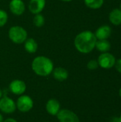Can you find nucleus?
I'll return each instance as SVG.
<instances>
[{"mask_svg": "<svg viewBox=\"0 0 121 122\" xmlns=\"http://www.w3.org/2000/svg\"><path fill=\"white\" fill-rule=\"evenodd\" d=\"M111 122H121L120 118L119 117H114L113 118H112Z\"/></svg>", "mask_w": 121, "mask_h": 122, "instance_id": "nucleus-22", "label": "nucleus"}, {"mask_svg": "<svg viewBox=\"0 0 121 122\" xmlns=\"http://www.w3.org/2000/svg\"><path fill=\"white\" fill-rule=\"evenodd\" d=\"M97 61L99 66L105 69H109L114 66L116 59L112 54L109 52H104L101 54Z\"/></svg>", "mask_w": 121, "mask_h": 122, "instance_id": "nucleus-5", "label": "nucleus"}, {"mask_svg": "<svg viewBox=\"0 0 121 122\" xmlns=\"http://www.w3.org/2000/svg\"><path fill=\"white\" fill-rule=\"evenodd\" d=\"M52 73L53 78L59 81H63L66 80L68 77V71L63 67H57L56 69H53Z\"/></svg>", "mask_w": 121, "mask_h": 122, "instance_id": "nucleus-13", "label": "nucleus"}, {"mask_svg": "<svg viewBox=\"0 0 121 122\" xmlns=\"http://www.w3.org/2000/svg\"><path fill=\"white\" fill-rule=\"evenodd\" d=\"M120 9L121 10V4H120Z\"/></svg>", "mask_w": 121, "mask_h": 122, "instance_id": "nucleus-29", "label": "nucleus"}, {"mask_svg": "<svg viewBox=\"0 0 121 122\" xmlns=\"http://www.w3.org/2000/svg\"><path fill=\"white\" fill-rule=\"evenodd\" d=\"M96 41L94 33L91 31H83L76 36L74 45L80 53L88 54L95 49Z\"/></svg>", "mask_w": 121, "mask_h": 122, "instance_id": "nucleus-1", "label": "nucleus"}, {"mask_svg": "<svg viewBox=\"0 0 121 122\" xmlns=\"http://www.w3.org/2000/svg\"><path fill=\"white\" fill-rule=\"evenodd\" d=\"M61 1H66V2H68V1H72V0H61Z\"/></svg>", "mask_w": 121, "mask_h": 122, "instance_id": "nucleus-26", "label": "nucleus"}, {"mask_svg": "<svg viewBox=\"0 0 121 122\" xmlns=\"http://www.w3.org/2000/svg\"><path fill=\"white\" fill-rule=\"evenodd\" d=\"M3 121H4L3 116H2V114H0V122H3Z\"/></svg>", "mask_w": 121, "mask_h": 122, "instance_id": "nucleus-24", "label": "nucleus"}, {"mask_svg": "<svg viewBox=\"0 0 121 122\" xmlns=\"http://www.w3.org/2000/svg\"><path fill=\"white\" fill-rule=\"evenodd\" d=\"M9 37L15 44H22L27 39V32L20 26H14L9 30Z\"/></svg>", "mask_w": 121, "mask_h": 122, "instance_id": "nucleus-3", "label": "nucleus"}, {"mask_svg": "<svg viewBox=\"0 0 121 122\" xmlns=\"http://www.w3.org/2000/svg\"><path fill=\"white\" fill-rule=\"evenodd\" d=\"M24 48L25 50L29 53V54H34L37 51L38 49V44L37 42L32 38L26 39V40L24 41Z\"/></svg>", "mask_w": 121, "mask_h": 122, "instance_id": "nucleus-15", "label": "nucleus"}, {"mask_svg": "<svg viewBox=\"0 0 121 122\" xmlns=\"http://www.w3.org/2000/svg\"><path fill=\"white\" fill-rule=\"evenodd\" d=\"M56 117L59 122H80L77 114L67 109H60Z\"/></svg>", "mask_w": 121, "mask_h": 122, "instance_id": "nucleus-7", "label": "nucleus"}, {"mask_svg": "<svg viewBox=\"0 0 121 122\" xmlns=\"http://www.w3.org/2000/svg\"><path fill=\"white\" fill-rule=\"evenodd\" d=\"M95 48H96L97 50L99 51L100 52L104 53V52H108L111 49V43L107 39L97 40Z\"/></svg>", "mask_w": 121, "mask_h": 122, "instance_id": "nucleus-16", "label": "nucleus"}, {"mask_svg": "<svg viewBox=\"0 0 121 122\" xmlns=\"http://www.w3.org/2000/svg\"><path fill=\"white\" fill-rule=\"evenodd\" d=\"M3 122H17V121H16V120H15L14 119L9 118V119H6V120H4Z\"/></svg>", "mask_w": 121, "mask_h": 122, "instance_id": "nucleus-23", "label": "nucleus"}, {"mask_svg": "<svg viewBox=\"0 0 121 122\" xmlns=\"http://www.w3.org/2000/svg\"><path fill=\"white\" fill-rule=\"evenodd\" d=\"M60 109V102L56 99H50L46 104V110L51 116H56Z\"/></svg>", "mask_w": 121, "mask_h": 122, "instance_id": "nucleus-10", "label": "nucleus"}, {"mask_svg": "<svg viewBox=\"0 0 121 122\" xmlns=\"http://www.w3.org/2000/svg\"><path fill=\"white\" fill-rule=\"evenodd\" d=\"M114 66L116 67V69L118 72H119L121 74V59H119L118 60H116Z\"/></svg>", "mask_w": 121, "mask_h": 122, "instance_id": "nucleus-21", "label": "nucleus"}, {"mask_svg": "<svg viewBox=\"0 0 121 122\" xmlns=\"http://www.w3.org/2000/svg\"><path fill=\"white\" fill-rule=\"evenodd\" d=\"M119 118H120V121H121V116H120V117H119Z\"/></svg>", "mask_w": 121, "mask_h": 122, "instance_id": "nucleus-28", "label": "nucleus"}, {"mask_svg": "<svg viewBox=\"0 0 121 122\" xmlns=\"http://www.w3.org/2000/svg\"><path fill=\"white\" fill-rule=\"evenodd\" d=\"M16 109H18L20 112L26 113L32 109L34 107V101L29 96L22 94L18 98L16 102Z\"/></svg>", "mask_w": 121, "mask_h": 122, "instance_id": "nucleus-4", "label": "nucleus"}, {"mask_svg": "<svg viewBox=\"0 0 121 122\" xmlns=\"http://www.w3.org/2000/svg\"><path fill=\"white\" fill-rule=\"evenodd\" d=\"M45 5L46 0H30L29 4V9L32 14H37L43 11Z\"/></svg>", "mask_w": 121, "mask_h": 122, "instance_id": "nucleus-12", "label": "nucleus"}, {"mask_svg": "<svg viewBox=\"0 0 121 122\" xmlns=\"http://www.w3.org/2000/svg\"></svg>", "mask_w": 121, "mask_h": 122, "instance_id": "nucleus-30", "label": "nucleus"}, {"mask_svg": "<svg viewBox=\"0 0 121 122\" xmlns=\"http://www.w3.org/2000/svg\"><path fill=\"white\" fill-rule=\"evenodd\" d=\"M31 68L34 72L40 76H47L53 70V61L44 56H36L31 63Z\"/></svg>", "mask_w": 121, "mask_h": 122, "instance_id": "nucleus-2", "label": "nucleus"}, {"mask_svg": "<svg viewBox=\"0 0 121 122\" xmlns=\"http://www.w3.org/2000/svg\"><path fill=\"white\" fill-rule=\"evenodd\" d=\"M8 20V14L7 13L3 10L0 9V27L4 26Z\"/></svg>", "mask_w": 121, "mask_h": 122, "instance_id": "nucleus-19", "label": "nucleus"}, {"mask_svg": "<svg viewBox=\"0 0 121 122\" xmlns=\"http://www.w3.org/2000/svg\"><path fill=\"white\" fill-rule=\"evenodd\" d=\"M16 109L14 101L7 96H4L0 99V111L4 114H10Z\"/></svg>", "mask_w": 121, "mask_h": 122, "instance_id": "nucleus-6", "label": "nucleus"}, {"mask_svg": "<svg viewBox=\"0 0 121 122\" xmlns=\"http://www.w3.org/2000/svg\"><path fill=\"white\" fill-rule=\"evenodd\" d=\"M9 9L14 15H21L25 11V4L22 0H11L9 3Z\"/></svg>", "mask_w": 121, "mask_h": 122, "instance_id": "nucleus-9", "label": "nucleus"}, {"mask_svg": "<svg viewBox=\"0 0 121 122\" xmlns=\"http://www.w3.org/2000/svg\"><path fill=\"white\" fill-rule=\"evenodd\" d=\"M99 65H98V62L97 60H95V59H92V60H90L88 64H87V68L89 69V70H95V69H97L98 68Z\"/></svg>", "mask_w": 121, "mask_h": 122, "instance_id": "nucleus-20", "label": "nucleus"}, {"mask_svg": "<svg viewBox=\"0 0 121 122\" xmlns=\"http://www.w3.org/2000/svg\"><path fill=\"white\" fill-rule=\"evenodd\" d=\"M33 23L36 26L41 27L45 23V19H44V16L42 14H41L40 13L37 14L35 15V16L33 19Z\"/></svg>", "mask_w": 121, "mask_h": 122, "instance_id": "nucleus-18", "label": "nucleus"}, {"mask_svg": "<svg viewBox=\"0 0 121 122\" xmlns=\"http://www.w3.org/2000/svg\"><path fill=\"white\" fill-rule=\"evenodd\" d=\"M119 96H120V97L121 98V88L120 89V90H119Z\"/></svg>", "mask_w": 121, "mask_h": 122, "instance_id": "nucleus-27", "label": "nucleus"}, {"mask_svg": "<svg viewBox=\"0 0 121 122\" xmlns=\"http://www.w3.org/2000/svg\"><path fill=\"white\" fill-rule=\"evenodd\" d=\"M103 0H84L86 6L92 9H100L103 6Z\"/></svg>", "mask_w": 121, "mask_h": 122, "instance_id": "nucleus-17", "label": "nucleus"}, {"mask_svg": "<svg viewBox=\"0 0 121 122\" xmlns=\"http://www.w3.org/2000/svg\"><path fill=\"white\" fill-rule=\"evenodd\" d=\"M2 97H3V93H2V91H1V89H0V99H1Z\"/></svg>", "mask_w": 121, "mask_h": 122, "instance_id": "nucleus-25", "label": "nucleus"}, {"mask_svg": "<svg viewBox=\"0 0 121 122\" xmlns=\"http://www.w3.org/2000/svg\"><path fill=\"white\" fill-rule=\"evenodd\" d=\"M9 88L12 94L21 96L26 92V85L24 81L20 79H15L11 81Z\"/></svg>", "mask_w": 121, "mask_h": 122, "instance_id": "nucleus-8", "label": "nucleus"}, {"mask_svg": "<svg viewBox=\"0 0 121 122\" xmlns=\"http://www.w3.org/2000/svg\"><path fill=\"white\" fill-rule=\"evenodd\" d=\"M112 34V29L108 25H103L97 29L95 32V36L97 40L108 39Z\"/></svg>", "mask_w": 121, "mask_h": 122, "instance_id": "nucleus-11", "label": "nucleus"}, {"mask_svg": "<svg viewBox=\"0 0 121 122\" xmlns=\"http://www.w3.org/2000/svg\"><path fill=\"white\" fill-rule=\"evenodd\" d=\"M110 22L115 25L119 26L121 24V10L120 9H114L109 14Z\"/></svg>", "mask_w": 121, "mask_h": 122, "instance_id": "nucleus-14", "label": "nucleus"}]
</instances>
